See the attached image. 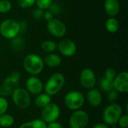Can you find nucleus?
Returning <instances> with one entry per match:
<instances>
[{
	"label": "nucleus",
	"instance_id": "1",
	"mask_svg": "<svg viewBox=\"0 0 128 128\" xmlns=\"http://www.w3.org/2000/svg\"><path fill=\"white\" fill-rule=\"evenodd\" d=\"M22 65L24 70L31 76L39 75L44 69V62L43 58L34 53H30L25 56Z\"/></svg>",
	"mask_w": 128,
	"mask_h": 128
},
{
	"label": "nucleus",
	"instance_id": "2",
	"mask_svg": "<svg viewBox=\"0 0 128 128\" xmlns=\"http://www.w3.org/2000/svg\"><path fill=\"white\" fill-rule=\"evenodd\" d=\"M64 83V76L59 72L54 73L48 78L45 85H44V92L51 97L54 96L62 89Z\"/></svg>",
	"mask_w": 128,
	"mask_h": 128
},
{
	"label": "nucleus",
	"instance_id": "3",
	"mask_svg": "<svg viewBox=\"0 0 128 128\" xmlns=\"http://www.w3.org/2000/svg\"><path fill=\"white\" fill-rule=\"evenodd\" d=\"M122 107L119 104L116 103L110 104L104 109L102 113L103 121L109 126H115L117 124L118 119L122 115Z\"/></svg>",
	"mask_w": 128,
	"mask_h": 128
},
{
	"label": "nucleus",
	"instance_id": "4",
	"mask_svg": "<svg viewBox=\"0 0 128 128\" xmlns=\"http://www.w3.org/2000/svg\"><path fill=\"white\" fill-rule=\"evenodd\" d=\"M20 28L19 21L14 19H6L0 23V34L8 40L19 35Z\"/></svg>",
	"mask_w": 128,
	"mask_h": 128
},
{
	"label": "nucleus",
	"instance_id": "5",
	"mask_svg": "<svg viewBox=\"0 0 128 128\" xmlns=\"http://www.w3.org/2000/svg\"><path fill=\"white\" fill-rule=\"evenodd\" d=\"M10 96L14 105L21 110L27 109L31 105V94L26 88L17 87L13 91Z\"/></svg>",
	"mask_w": 128,
	"mask_h": 128
},
{
	"label": "nucleus",
	"instance_id": "6",
	"mask_svg": "<svg viewBox=\"0 0 128 128\" xmlns=\"http://www.w3.org/2000/svg\"><path fill=\"white\" fill-rule=\"evenodd\" d=\"M85 96L79 91L69 92L64 98L65 106L73 111L80 110L85 104Z\"/></svg>",
	"mask_w": 128,
	"mask_h": 128
},
{
	"label": "nucleus",
	"instance_id": "7",
	"mask_svg": "<svg viewBox=\"0 0 128 128\" xmlns=\"http://www.w3.org/2000/svg\"><path fill=\"white\" fill-rule=\"evenodd\" d=\"M61 116V110L58 104L50 103L47 106L42 109L40 113V119L46 124L56 122Z\"/></svg>",
	"mask_w": 128,
	"mask_h": 128
},
{
	"label": "nucleus",
	"instance_id": "8",
	"mask_svg": "<svg viewBox=\"0 0 128 128\" xmlns=\"http://www.w3.org/2000/svg\"><path fill=\"white\" fill-rule=\"evenodd\" d=\"M88 122V114L82 110L74 111L69 118V125L70 128H86Z\"/></svg>",
	"mask_w": 128,
	"mask_h": 128
},
{
	"label": "nucleus",
	"instance_id": "9",
	"mask_svg": "<svg viewBox=\"0 0 128 128\" xmlns=\"http://www.w3.org/2000/svg\"><path fill=\"white\" fill-rule=\"evenodd\" d=\"M46 29L51 35L56 38H62L67 32L65 24L56 18H53L52 20L47 22Z\"/></svg>",
	"mask_w": 128,
	"mask_h": 128
},
{
	"label": "nucleus",
	"instance_id": "10",
	"mask_svg": "<svg viewBox=\"0 0 128 128\" xmlns=\"http://www.w3.org/2000/svg\"><path fill=\"white\" fill-rule=\"evenodd\" d=\"M80 82L84 88L90 89L94 88L97 83V78L94 70L89 68L82 69L80 74Z\"/></svg>",
	"mask_w": 128,
	"mask_h": 128
},
{
	"label": "nucleus",
	"instance_id": "11",
	"mask_svg": "<svg viewBox=\"0 0 128 128\" xmlns=\"http://www.w3.org/2000/svg\"><path fill=\"white\" fill-rule=\"evenodd\" d=\"M57 50L63 56L72 57L76 54L77 48L74 40L64 38L57 44Z\"/></svg>",
	"mask_w": 128,
	"mask_h": 128
},
{
	"label": "nucleus",
	"instance_id": "12",
	"mask_svg": "<svg viewBox=\"0 0 128 128\" xmlns=\"http://www.w3.org/2000/svg\"><path fill=\"white\" fill-rule=\"evenodd\" d=\"M26 89L30 94L38 95L44 91V83L37 76H31L26 80Z\"/></svg>",
	"mask_w": 128,
	"mask_h": 128
},
{
	"label": "nucleus",
	"instance_id": "13",
	"mask_svg": "<svg viewBox=\"0 0 128 128\" xmlns=\"http://www.w3.org/2000/svg\"><path fill=\"white\" fill-rule=\"evenodd\" d=\"M112 82L113 89L116 90L118 93L128 92V73L127 71H122L117 74Z\"/></svg>",
	"mask_w": 128,
	"mask_h": 128
},
{
	"label": "nucleus",
	"instance_id": "14",
	"mask_svg": "<svg viewBox=\"0 0 128 128\" xmlns=\"http://www.w3.org/2000/svg\"><path fill=\"white\" fill-rule=\"evenodd\" d=\"M86 100L92 106L98 107L102 104L103 96L100 90L95 88H92L88 89L86 94Z\"/></svg>",
	"mask_w": 128,
	"mask_h": 128
},
{
	"label": "nucleus",
	"instance_id": "15",
	"mask_svg": "<svg viewBox=\"0 0 128 128\" xmlns=\"http://www.w3.org/2000/svg\"><path fill=\"white\" fill-rule=\"evenodd\" d=\"M104 8L110 17H116L120 11V2L118 0H105Z\"/></svg>",
	"mask_w": 128,
	"mask_h": 128
},
{
	"label": "nucleus",
	"instance_id": "16",
	"mask_svg": "<svg viewBox=\"0 0 128 128\" xmlns=\"http://www.w3.org/2000/svg\"><path fill=\"white\" fill-rule=\"evenodd\" d=\"M20 78L21 75L19 71H13L4 80L3 83L14 90L16 88L19 87Z\"/></svg>",
	"mask_w": 128,
	"mask_h": 128
},
{
	"label": "nucleus",
	"instance_id": "17",
	"mask_svg": "<svg viewBox=\"0 0 128 128\" xmlns=\"http://www.w3.org/2000/svg\"><path fill=\"white\" fill-rule=\"evenodd\" d=\"M43 60L44 64H46L50 68H57L60 66L62 62L61 56L54 52L48 53L44 57V58H43Z\"/></svg>",
	"mask_w": 128,
	"mask_h": 128
},
{
	"label": "nucleus",
	"instance_id": "18",
	"mask_svg": "<svg viewBox=\"0 0 128 128\" xmlns=\"http://www.w3.org/2000/svg\"><path fill=\"white\" fill-rule=\"evenodd\" d=\"M34 105L38 108L43 109L46 106H47L50 103H51V96L44 93H40L36 95V98L34 100Z\"/></svg>",
	"mask_w": 128,
	"mask_h": 128
},
{
	"label": "nucleus",
	"instance_id": "19",
	"mask_svg": "<svg viewBox=\"0 0 128 128\" xmlns=\"http://www.w3.org/2000/svg\"><path fill=\"white\" fill-rule=\"evenodd\" d=\"M19 128H46V124L40 119H33L22 123Z\"/></svg>",
	"mask_w": 128,
	"mask_h": 128
},
{
	"label": "nucleus",
	"instance_id": "20",
	"mask_svg": "<svg viewBox=\"0 0 128 128\" xmlns=\"http://www.w3.org/2000/svg\"><path fill=\"white\" fill-rule=\"evenodd\" d=\"M105 27L107 32L110 33H116L119 28V22L116 17H110L105 22Z\"/></svg>",
	"mask_w": 128,
	"mask_h": 128
},
{
	"label": "nucleus",
	"instance_id": "21",
	"mask_svg": "<svg viewBox=\"0 0 128 128\" xmlns=\"http://www.w3.org/2000/svg\"><path fill=\"white\" fill-rule=\"evenodd\" d=\"M14 118L10 114H2L0 116V127L2 128H10L14 124Z\"/></svg>",
	"mask_w": 128,
	"mask_h": 128
},
{
	"label": "nucleus",
	"instance_id": "22",
	"mask_svg": "<svg viewBox=\"0 0 128 128\" xmlns=\"http://www.w3.org/2000/svg\"><path fill=\"white\" fill-rule=\"evenodd\" d=\"M10 45L11 49L14 51L19 52V51H21L23 50L24 46H25V41L22 38L19 37V35H18L10 40Z\"/></svg>",
	"mask_w": 128,
	"mask_h": 128
},
{
	"label": "nucleus",
	"instance_id": "23",
	"mask_svg": "<svg viewBox=\"0 0 128 128\" xmlns=\"http://www.w3.org/2000/svg\"><path fill=\"white\" fill-rule=\"evenodd\" d=\"M40 47L44 52L46 53H51L57 50V44L54 40H46L42 42Z\"/></svg>",
	"mask_w": 128,
	"mask_h": 128
},
{
	"label": "nucleus",
	"instance_id": "24",
	"mask_svg": "<svg viewBox=\"0 0 128 128\" xmlns=\"http://www.w3.org/2000/svg\"><path fill=\"white\" fill-rule=\"evenodd\" d=\"M99 86H100V89L103 92H106V93H107L113 89V82H112V81L109 80H107V79H106L104 77L100 79V82H99Z\"/></svg>",
	"mask_w": 128,
	"mask_h": 128
},
{
	"label": "nucleus",
	"instance_id": "25",
	"mask_svg": "<svg viewBox=\"0 0 128 128\" xmlns=\"http://www.w3.org/2000/svg\"><path fill=\"white\" fill-rule=\"evenodd\" d=\"M12 8V4L9 0H0V14H7Z\"/></svg>",
	"mask_w": 128,
	"mask_h": 128
},
{
	"label": "nucleus",
	"instance_id": "26",
	"mask_svg": "<svg viewBox=\"0 0 128 128\" xmlns=\"http://www.w3.org/2000/svg\"><path fill=\"white\" fill-rule=\"evenodd\" d=\"M47 10H49L50 13H52L53 14V16H56V15H58L62 13V5L57 2H52L50 6L48 8Z\"/></svg>",
	"mask_w": 128,
	"mask_h": 128
},
{
	"label": "nucleus",
	"instance_id": "27",
	"mask_svg": "<svg viewBox=\"0 0 128 128\" xmlns=\"http://www.w3.org/2000/svg\"><path fill=\"white\" fill-rule=\"evenodd\" d=\"M13 91L14 90L11 88L4 84L3 82L0 84V97H3V98L9 97L11 95Z\"/></svg>",
	"mask_w": 128,
	"mask_h": 128
},
{
	"label": "nucleus",
	"instance_id": "28",
	"mask_svg": "<svg viewBox=\"0 0 128 128\" xmlns=\"http://www.w3.org/2000/svg\"><path fill=\"white\" fill-rule=\"evenodd\" d=\"M118 98H119V93L116 90L112 89V90L110 91L109 92H107L106 99L109 103H110V104L116 103V101L118 100Z\"/></svg>",
	"mask_w": 128,
	"mask_h": 128
},
{
	"label": "nucleus",
	"instance_id": "29",
	"mask_svg": "<svg viewBox=\"0 0 128 128\" xmlns=\"http://www.w3.org/2000/svg\"><path fill=\"white\" fill-rule=\"evenodd\" d=\"M117 75V71L115 68H108L105 70L104 71V78L109 80H111V81H113L114 79L116 78Z\"/></svg>",
	"mask_w": 128,
	"mask_h": 128
},
{
	"label": "nucleus",
	"instance_id": "30",
	"mask_svg": "<svg viewBox=\"0 0 128 128\" xmlns=\"http://www.w3.org/2000/svg\"><path fill=\"white\" fill-rule=\"evenodd\" d=\"M53 2V0H35L36 6L44 10H47L50 4Z\"/></svg>",
	"mask_w": 128,
	"mask_h": 128
},
{
	"label": "nucleus",
	"instance_id": "31",
	"mask_svg": "<svg viewBox=\"0 0 128 128\" xmlns=\"http://www.w3.org/2000/svg\"><path fill=\"white\" fill-rule=\"evenodd\" d=\"M8 107H9V103L8 100L6 99V98L0 97V116L6 113L8 110Z\"/></svg>",
	"mask_w": 128,
	"mask_h": 128
},
{
	"label": "nucleus",
	"instance_id": "32",
	"mask_svg": "<svg viewBox=\"0 0 128 128\" xmlns=\"http://www.w3.org/2000/svg\"><path fill=\"white\" fill-rule=\"evenodd\" d=\"M17 4L22 8H32L35 4V0H16Z\"/></svg>",
	"mask_w": 128,
	"mask_h": 128
},
{
	"label": "nucleus",
	"instance_id": "33",
	"mask_svg": "<svg viewBox=\"0 0 128 128\" xmlns=\"http://www.w3.org/2000/svg\"><path fill=\"white\" fill-rule=\"evenodd\" d=\"M44 10L40 9L39 8H34V10L32 12V16L34 17V19L35 20H40L43 18L44 16Z\"/></svg>",
	"mask_w": 128,
	"mask_h": 128
},
{
	"label": "nucleus",
	"instance_id": "34",
	"mask_svg": "<svg viewBox=\"0 0 128 128\" xmlns=\"http://www.w3.org/2000/svg\"><path fill=\"white\" fill-rule=\"evenodd\" d=\"M118 126L121 128H128V116L127 114L122 115L118 121Z\"/></svg>",
	"mask_w": 128,
	"mask_h": 128
},
{
	"label": "nucleus",
	"instance_id": "35",
	"mask_svg": "<svg viewBox=\"0 0 128 128\" xmlns=\"http://www.w3.org/2000/svg\"><path fill=\"white\" fill-rule=\"evenodd\" d=\"M43 18H44V20H45L46 22H49V21L52 20L53 18H55V17H54V16H53V14H52V13H50L49 10H44V14Z\"/></svg>",
	"mask_w": 128,
	"mask_h": 128
},
{
	"label": "nucleus",
	"instance_id": "36",
	"mask_svg": "<svg viewBox=\"0 0 128 128\" xmlns=\"http://www.w3.org/2000/svg\"><path fill=\"white\" fill-rule=\"evenodd\" d=\"M46 128H63V126L56 121L46 124Z\"/></svg>",
	"mask_w": 128,
	"mask_h": 128
},
{
	"label": "nucleus",
	"instance_id": "37",
	"mask_svg": "<svg viewBox=\"0 0 128 128\" xmlns=\"http://www.w3.org/2000/svg\"><path fill=\"white\" fill-rule=\"evenodd\" d=\"M92 128H110L109 125H107L105 123H98L96 124H94Z\"/></svg>",
	"mask_w": 128,
	"mask_h": 128
},
{
	"label": "nucleus",
	"instance_id": "38",
	"mask_svg": "<svg viewBox=\"0 0 128 128\" xmlns=\"http://www.w3.org/2000/svg\"><path fill=\"white\" fill-rule=\"evenodd\" d=\"M19 23H20V32H22L25 31V29H26V26H27L26 22H24V21H20V22H19Z\"/></svg>",
	"mask_w": 128,
	"mask_h": 128
},
{
	"label": "nucleus",
	"instance_id": "39",
	"mask_svg": "<svg viewBox=\"0 0 128 128\" xmlns=\"http://www.w3.org/2000/svg\"></svg>",
	"mask_w": 128,
	"mask_h": 128
}]
</instances>
